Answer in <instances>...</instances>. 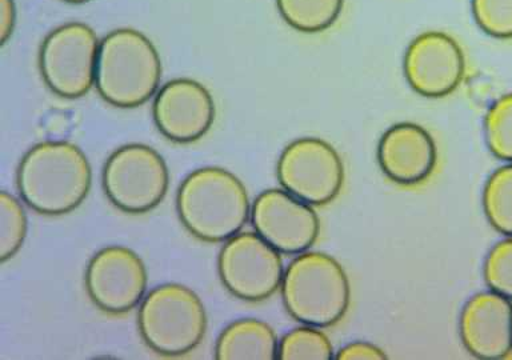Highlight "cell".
I'll return each mask as SVG.
<instances>
[{
	"mask_svg": "<svg viewBox=\"0 0 512 360\" xmlns=\"http://www.w3.org/2000/svg\"><path fill=\"white\" fill-rule=\"evenodd\" d=\"M207 324L202 299L183 284H160L139 304V334L159 355L190 354L203 342Z\"/></svg>",
	"mask_w": 512,
	"mask_h": 360,
	"instance_id": "cell-5",
	"label": "cell"
},
{
	"mask_svg": "<svg viewBox=\"0 0 512 360\" xmlns=\"http://www.w3.org/2000/svg\"><path fill=\"white\" fill-rule=\"evenodd\" d=\"M152 118L164 138L179 144L194 143L214 124V98L198 80L172 79L156 92Z\"/></svg>",
	"mask_w": 512,
	"mask_h": 360,
	"instance_id": "cell-13",
	"label": "cell"
},
{
	"mask_svg": "<svg viewBox=\"0 0 512 360\" xmlns=\"http://www.w3.org/2000/svg\"><path fill=\"white\" fill-rule=\"evenodd\" d=\"M483 127L491 154L512 163V92L491 104L484 116Z\"/></svg>",
	"mask_w": 512,
	"mask_h": 360,
	"instance_id": "cell-20",
	"label": "cell"
},
{
	"mask_svg": "<svg viewBox=\"0 0 512 360\" xmlns=\"http://www.w3.org/2000/svg\"><path fill=\"white\" fill-rule=\"evenodd\" d=\"M28 220L26 211L14 195L0 194V262L6 263L18 254L26 240Z\"/></svg>",
	"mask_w": 512,
	"mask_h": 360,
	"instance_id": "cell-21",
	"label": "cell"
},
{
	"mask_svg": "<svg viewBox=\"0 0 512 360\" xmlns=\"http://www.w3.org/2000/svg\"><path fill=\"white\" fill-rule=\"evenodd\" d=\"M63 2L71 3V4H83L86 2H90V0H63Z\"/></svg>",
	"mask_w": 512,
	"mask_h": 360,
	"instance_id": "cell-26",
	"label": "cell"
},
{
	"mask_svg": "<svg viewBox=\"0 0 512 360\" xmlns=\"http://www.w3.org/2000/svg\"><path fill=\"white\" fill-rule=\"evenodd\" d=\"M483 276L491 291L512 300V236L500 240L488 252Z\"/></svg>",
	"mask_w": 512,
	"mask_h": 360,
	"instance_id": "cell-22",
	"label": "cell"
},
{
	"mask_svg": "<svg viewBox=\"0 0 512 360\" xmlns=\"http://www.w3.org/2000/svg\"><path fill=\"white\" fill-rule=\"evenodd\" d=\"M404 76L416 94L444 98L458 90L466 72L462 47L440 31L416 36L404 55Z\"/></svg>",
	"mask_w": 512,
	"mask_h": 360,
	"instance_id": "cell-12",
	"label": "cell"
},
{
	"mask_svg": "<svg viewBox=\"0 0 512 360\" xmlns=\"http://www.w3.org/2000/svg\"><path fill=\"white\" fill-rule=\"evenodd\" d=\"M100 40L86 23L56 27L39 50V70L52 94L79 99L95 87Z\"/></svg>",
	"mask_w": 512,
	"mask_h": 360,
	"instance_id": "cell-7",
	"label": "cell"
},
{
	"mask_svg": "<svg viewBox=\"0 0 512 360\" xmlns=\"http://www.w3.org/2000/svg\"><path fill=\"white\" fill-rule=\"evenodd\" d=\"M92 187L90 160L67 140L35 144L16 168V188L31 210L46 216L70 214L82 206Z\"/></svg>",
	"mask_w": 512,
	"mask_h": 360,
	"instance_id": "cell-1",
	"label": "cell"
},
{
	"mask_svg": "<svg viewBox=\"0 0 512 360\" xmlns=\"http://www.w3.org/2000/svg\"><path fill=\"white\" fill-rule=\"evenodd\" d=\"M280 294L291 318L318 328L342 320L351 302L350 280L342 264L319 251L302 252L291 260Z\"/></svg>",
	"mask_w": 512,
	"mask_h": 360,
	"instance_id": "cell-4",
	"label": "cell"
},
{
	"mask_svg": "<svg viewBox=\"0 0 512 360\" xmlns=\"http://www.w3.org/2000/svg\"><path fill=\"white\" fill-rule=\"evenodd\" d=\"M283 190L310 206H324L342 191L344 166L338 151L319 138H300L288 144L276 164Z\"/></svg>",
	"mask_w": 512,
	"mask_h": 360,
	"instance_id": "cell-9",
	"label": "cell"
},
{
	"mask_svg": "<svg viewBox=\"0 0 512 360\" xmlns=\"http://www.w3.org/2000/svg\"><path fill=\"white\" fill-rule=\"evenodd\" d=\"M472 15L484 34L512 39V0H471Z\"/></svg>",
	"mask_w": 512,
	"mask_h": 360,
	"instance_id": "cell-23",
	"label": "cell"
},
{
	"mask_svg": "<svg viewBox=\"0 0 512 360\" xmlns=\"http://www.w3.org/2000/svg\"><path fill=\"white\" fill-rule=\"evenodd\" d=\"M16 24L15 0H0V44L11 38Z\"/></svg>",
	"mask_w": 512,
	"mask_h": 360,
	"instance_id": "cell-25",
	"label": "cell"
},
{
	"mask_svg": "<svg viewBox=\"0 0 512 360\" xmlns=\"http://www.w3.org/2000/svg\"><path fill=\"white\" fill-rule=\"evenodd\" d=\"M102 186L118 210L131 215L147 214L166 198L170 171L155 148L142 143L126 144L108 156Z\"/></svg>",
	"mask_w": 512,
	"mask_h": 360,
	"instance_id": "cell-6",
	"label": "cell"
},
{
	"mask_svg": "<svg viewBox=\"0 0 512 360\" xmlns=\"http://www.w3.org/2000/svg\"><path fill=\"white\" fill-rule=\"evenodd\" d=\"M162 72L159 52L143 32L118 28L100 40L95 87L112 107L146 104L158 92Z\"/></svg>",
	"mask_w": 512,
	"mask_h": 360,
	"instance_id": "cell-3",
	"label": "cell"
},
{
	"mask_svg": "<svg viewBox=\"0 0 512 360\" xmlns=\"http://www.w3.org/2000/svg\"><path fill=\"white\" fill-rule=\"evenodd\" d=\"M251 206L242 180L222 167L192 171L176 194L180 222L206 243H224L242 232L251 218Z\"/></svg>",
	"mask_w": 512,
	"mask_h": 360,
	"instance_id": "cell-2",
	"label": "cell"
},
{
	"mask_svg": "<svg viewBox=\"0 0 512 360\" xmlns=\"http://www.w3.org/2000/svg\"><path fill=\"white\" fill-rule=\"evenodd\" d=\"M380 170L396 184L415 186L430 178L438 162V150L430 132L415 123L388 128L378 146Z\"/></svg>",
	"mask_w": 512,
	"mask_h": 360,
	"instance_id": "cell-15",
	"label": "cell"
},
{
	"mask_svg": "<svg viewBox=\"0 0 512 360\" xmlns=\"http://www.w3.org/2000/svg\"><path fill=\"white\" fill-rule=\"evenodd\" d=\"M284 270L282 254L256 232H239L220 248V282L244 302L270 299L282 286Z\"/></svg>",
	"mask_w": 512,
	"mask_h": 360,
	"instance_id": "cell-8",
	"label": "cell"
},
{
	"mask_svg": "<svg viewBox=\"0 0 512 360\" xmlns=\"http://www.w3.org/2000/svg\"><path fill=\"white\" fill-rule=\"evenodd\" d=\"M343 3L344 0H276L284 22L306 34L330 28L342 14Z\"/></svg>",
	"mask_w": 512,
	"mask_h": 360,
	"instance_id": "cell-17",
	"label": "cell"
},
{
	"mask_svg": "<svg viewBox=\"0 0 512 360\" xmlns=\"http://www.w3.org/2000/svg\"><path fill=\"white\" fill-rule=\"evenodd\" d=\"M334 348L322 328L302 324L279 340V360H330Z\"/></svg>",
	"mask_w": 512,
	"mask_h": 360,
	"instance_id": "cell-19",
	"label": "cell"
},
{
	"mask_svg": "<svg viewBox=\"0 0 512 360\" xmlns=\"http://www.w3.org/2000/svg\"><path fill=\"white\" fill-rule=\"evenodd\" d=\"M84 283L91 302L99 310L123 315L142 303L148 272L142 258L131 248L108 246L88 262Z\"/></svg>",
	"mask_w": 512,
	"mask_h": 360,
	"instance_id": "cell-10",
	"label": "cell"
},
{
	"mask_svg": "<svg viewBox=\"0 0 512 360\" xmlns=\"http://www.w3.org/2000/svg\"><path fill=\"white\" fill-rule=\"evenodd\" d=\"M250 220L256 234L284 255L310 250L320 232L314 208L283 188L260 192L252 203Z\"/></svg>",
	"mask_w": 512,
	"mask_h": 360,
	"instance_id": "cell-11",
	"label": "cell"
},
{
	"mask_svg": "<svg viewBox=\"0 0 512 360\" xmlns=\"http://www.w3.org/2000/svg\"><path fill=\"white\" fill-rule=\"evenodd\" d=\"M459 334L478 359H504L512 352V302L495 291L479 292L464 304Z\"/></svg>",
	"mask_w": 512,
	"mask_h": 360,
	"instance_id": "cell-14",
	"label": "cell"
},
{
	"mask_svg": "<svg viewBox=\"0 0 512 360\" xmlns=\"http://www.w3.org/2000/svg\"><path fill=\"white\" fill-rule=\"evenodd\" d=\"M279 339L270 324L259 319H239L216 339L215 359L275 360L278 359Z\"/></svg>",
	"mask_w": 512,
	"mask_h": 360,
	"instance_id": "cell-16",
	"label": "cell"
},
{
	"mask_svg": "<svg viewBox=\"0 0 512 360\" xmlns=\"http://www.w3.org/2000/svg\"><path fill=\"white\" fill-rule=\"evenodd\" d=\"M336 360H383L386 352L368 342H352L340 348L335 355Z\"/></svg>",
	"mask_w": 512,
	"mask_h": 360,
	"instance_id": "cell-24",
	"label": "cell"
},
{
	"mask_svg": "<svg viewBox=\"0 0 512 360\" xmlns=\"http://www.w3.org/2000/svg\"><path fill=\"white\" fill-rule=\"evenodd\" d=\"M484 214L502 235L512 236V163L492 172L483 190Z\"/></svg>",
	"mask_w": 512,
	"mask_h": 360,
	"instance_id": "cell-18",
	"label": "cell"
}]
</instances>
